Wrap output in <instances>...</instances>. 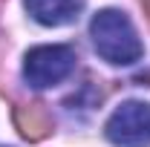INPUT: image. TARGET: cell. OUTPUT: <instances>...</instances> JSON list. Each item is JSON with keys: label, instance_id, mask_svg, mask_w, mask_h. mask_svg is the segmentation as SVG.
Wrapping results in <instances>:
<instances>
[{"label": "cell", "instance_id": "1", "mask_svg": "<svg viewBox=\"0 0 150 147\" xmlns=\"http://www.w3.org/2000/svg\"><path fill=\"white\" fill-rule=\"evenodd\" d=\"M90 37H93L95 52L107 64H115V66H130L144 52L130 18L124 12H115V9H104L93 18Z\"/></svg>", "mask_w": 150, "mask_h": 147}, {"label": "cell", "instance_id": "2", "mask_svg": "<svg viewBox=\"0 0 150 147\" xmlns=\"http://www.w3.org/2000/svg\"><path fill=\"white\" fill-rule=\"evenodd\" d=\"M75 49L72 46H35L26 52L23 61V78L29 87L35 90H46V87H55L61 81H67L75 72Z\"/></svg>", "mask_w": 150, "mask_h": 147}, {"label": "cell", "instance_id": "3", "mask_svg": "<svg viewBox=\"0 0 150 147\" xmlns=\"http://www.w3.org/2000/svg\"><path fill=\"white\" fill-rule=\"evenodd\" d=\"M112 147H150V104L124 101L118 104L104 124Z\"/></svg>", "mask_w": 150, "mask_h": 147}, {"label": "cell", "instance_id": "4", "mask_svg": "<svg viewBox=\"0 0 150 147\" xmlns=\"http://www.w3.org/2000/svg\"><path fill=\"white\" fill-rule=\"evenodd\" d=\"M26 12L43 26H67L84 12V0H26Z\"/></svg>", "mask_w": 150, "mask_h": 147}, {"label": "cell", "instance_id": "5", "mask_svg": "<svg viewBox=\"0 0 150 147\" xmlns=\"http://www.w3.org/2000/svg\"><path fill=\"white\" fill-rule=\"evenodd\" d=\"M15 124L29 141H40L52 133V115L46 104H23L15 110Z\"/></svg>", "mask_w": 150, "mask_h": 147}, {"label": "cell", "instance_id": "6", "mask_svg": "<svg viewBox=\"0 0 150 147\" xmlns=\"http://www.w3.org/2000/svg\"><path fill=\"white\" fill-rule=\"evenodd\" d=\"M64 104H67L69 112H75V110H95V107L101 104V92L95 90L93 84H84V87L75 92V95H69Z\"/></svg>", "mask_w": 150, "mask_h": 147}, {"label": "cell", "instance_id": "7", "mask_svg": "<svg viewBox=\"0 0 150 147\" xmlns=\"http://www.w3.org/2000/svg\"><path fill=\"white\" fill-rule=\"evenodd\" d=\"M142 9H144V15H147V20H150V0H142Z\"/></svg>", "mask_w": 150, "mask_h": 147}]
</instances>
